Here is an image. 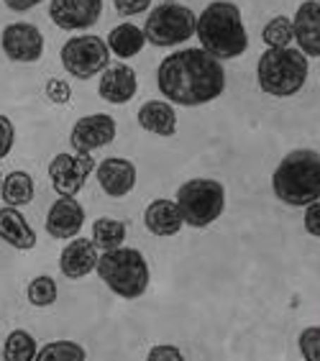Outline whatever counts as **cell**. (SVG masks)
<instances>
[{
    "label": "cell",
    "instance_id": "obj_5",
    "mask_svg": "<svg viewBox=\"0 0 320 361\" xmlns=\"http://www.w3.org/2000/svg\"><path fill=\"white\" fill-rule=\"evenodd\" d=\"M95 271L108 285V290H113L118 298L125 300L141 298L149 290V279H152L149 262L144 259V254L139 249H125V246L105 251L98 259Z\"/></svg>",
    "mask_w": 320,
    "mask_h": 361
},
{
    "label": "cell",
    "instance_id": "obj_13",
    "mask_svg": "<svg viewBox=\"0 0 320 361\" xmlns=\"http://www.w3.org/2000/svg\"><path fill=\"white\" fill-rule=\"evenodd\" d=\"M85 226V208L75 197L59 195L47 216V233L51 238H75Z\"/></svg>",
    "mask_w": 320,
    "mask_h": 361
},
{
    "label": "cell",
    "instance_id": "obj_35",
    "mask_svg": "<svg viewBox=\"0 0 320 361\" xmlns=\"http://www.w3.org/2000/svg\"><path fill=\"white\" fill-rule=\"evenodd\" d=\"M161 3H174V0H161Z\"/></svg>",
    "mask_w": 320,
    "mask_h": 361
},
{
    "label": "cell",
    "instance_id": "obj_6",
    "mask_svg": "<svg viewBox=\"0 0 320 361\" xmlns=\"http://www.w3.org/2000/svg\"><path fill=\"white\" fill-rule=\"evenodd\" d=\"M177 205L182 210V218L192 228H208L216 223L226 210V188L218 180L195 177L180 185L177 190Z\"/></svg>",
    "mask_w": 320,
    "mask_h": 361
},
{
    "label": "cell",
    "instance_id": "obj_18",
    "mask_svg": "<svg viewBox=\"0 0 320 361\" xmlns=\"http://www.w3.org/2000/svg\"><path fill=\"white\" fill-rule=\"evenodd\" d=\"M144 223L147 228L152 231L154 236H177L185 226V218H182V210L177 205V200H167V197H159L154 200L152 205L144 213Z\"/></svg>",
    "mask_w": 320,
    "mask_h": 361
},
{
    "label": "cell",
    "instance_id": "obj_19",
    "mask_svg": "<svg viewBox=\"0 0 320 361\" xmlns=\"http://www.w3.org/2000/svg\"><path fill=\"white\" fill-rule=\"evenodd\" d=\"M0 241L13 246L18 251H31L36 246V233L28 226L26 216L13 205L0 208Z\"/></svg>",
    "mask_w": 320,
    "mask_h": 361
},
{
    "label": "cell",
    "instance_id": "obj_24",
    "mask_svg": "<svg viewBox=\"0 0 320 361\" xmlns=\"http://www.w3.org/2000/svg\"><path fill=\"white\" fill-rule=\"evenodd\" d=\"M36 338L28 331L18 328V331H11L3 343V359L6 361H34L36 359Z\"/></svg>",
    "mask_w": 320,
    "mask_h": 361
},
{
    "label": "cell",
    "instance_id": "obj_12",
    "mask_svg": "<svg viewBox=\"0 0 320 361\" xmlns=\"http://www.w3.org/2000/svg\"><path fill=\"white\" fill-rule=\"evenodd\" d=\"M103 0H51L49 18L64 31H82L100 21Z\"/></svg>",
    "mask_w": 320,
    "mask_h": 361
},
{
    "label": "cell",
    "instance_id": "obj_36",
    "mask_svg": "<svg viewBox=\"0 0 320 361\" xmlns=\"http://www.w3.org/2000/svg\"><path fill=\"white\" fill-rule=\"evenodd\" d=\"M0 185H3V177H0Z\"/></svg>",
    "mask_w": 320,
    "mask_h": 361
},
{
    "label": "cell",
    "instance_id": "obj_26",
    "mask_svg": "<svg viewBox=\"0 0 320 361\" xmlns=\"http://www.w3.org/2000/svg\"><path fill=\"white\" fill-rule=\"evenodd\" d=\"M261 39H264V44H269V49L290 47V44L295 42L293 18H287V16H274V18L264 26V31H261Z\"/></svg>",
    "mask_w": 320,
    "mask_h": 361
},
{
    "label": "cell",
    "instance_id": "obj_29",
    "mask_svg": "<svg viewBox=\"0 0 320 361\" xmlns=\"http://www.w3.org/2000/svg\"><path fill=\"white\" fill-rule=\"evenodd\" d=\"M44 92H47V97H49V103H54V105H67L70 103V97H72L70 82H64V80H59V77L47 80Z\"/></svg>",
    "mask_w": 320,
    "mask_h": 361
},
{
    "label": "cell",
    "instance_id": "obj_4",
    "mask_svg": "<svg viewBox=\"0 0 320 361\" xmlns=\"http://www.w3.org/2000/svg\"><path fill=\"white\" fill-rule=\"evenodd\" d=\"M307 75H310V64H307V56L300 49L293 47L266 49L264 54L259 56L257 80H259V87L266 95H274V97L297 95L305 87Z\"/></svg>",
    "mask_w": 320,
    "mask_h": 361
},
{
    "label": "cell",
    "instance_id": "obj_17",
    "mask_svg": "<svg viewBox=\"0 0 320 361\" xmlns=\"http://www.w3.org/2000/svg\"><path fill=\"white\" fill-rule=\"evenodd\" d=\"M139 90V80H136V72L128 67V64H116V67H108L100 77L98 92L103 100L113 105H123L128 100H133Z\"/></svg>",
    "mask_w": 320,
    "mask_h": 361
},
{
    "label": "cell",
    "instance_id": "obj_3",
    "mask_svg": "<svg viewBox=\"0 0 320 361\" xmlns=\"http://www.w3.org/2000/svg\"><path fill=\"white\" fill-rule=\"evenodd\" d=\"M271 190L279 202L293 208L320 200V154L313 149L290 152L271 174Z\"/></svg>",
    "mask_w": 320,
    "mask_h": 361
},
{
    "label": "cell",
    "instance_id": "obj_37",
    "mask_svg": "<svg viewBox=\"0 0 320 361\" xmlns=\"http://www.w3.org/2000/svg\"><path fill=\"white\" fill-rule=\"evenodd\" d=\"M318 3H320V0H318Z\"/></svg>",
    "mask_w": 320,
    "mask_h": 361
},
{
    "label": "cell",
    "instance_id": "obj_31",
    "mask_svg": "<svg viewBox=\"0 0 320 361\" xmlns=\"http://www.w3.org/2000/svg\"><path fill=\"white\" fill-rule=\"evenodd\" d=\"M302 223H305V231L310 236L320 238V200L305 205V218H302Z\"/></svg>",
    "mask_w": 320,
    "mask_h": 361
},
{
    "label": "cell",
    "instance_id": "obj_23",
    "mask_svg": "<svg viewBox=\"0 0 320 361\" xmlns=\"http://www.w3.org/2000/svg\"><path fill=\"white\" fill-rule=\"evenodd\" d=\"M125 233H128L125 223L116 221V218H98V221L92 223V243L98 249H118V246H123Z\"/></svg>",
    "mask_w": 320,
    "mask_h": 361
},
{
    "label": "cell",
    "instance_id": "obj_32",
    "mask_svg": "<svg viewBox=\"0 0 320 361\" xmlns=\"http://www.w3.org/2000/svg\"><path fill=\"white\" fill-rule=\"evenodd\" d=\"M113 3H116V11H118V16H123V18L144 13V11L152 6V0H113Z\"/></svg>",
    "mask_w": 320,
    "mask_h": 361
},
{
    "label": "cell",
    "instance_id": "obj_15",
    "mask_svg": "<svg viewBox=\"0 0 320 361\" xmlns=\"http://www.w3.org/2000/svg\"><path fill=\"white\" fill-rule=\"evenodd\" d=\"M98 246L92 238H72L67 249H62L59 257V269L67 279H82L98 267Z\"/></svg>",
    "mask_w": 320,
    "mask_h": 361
},
{
    "label": "cell",
    "instance_id": "obj_14",
    "mask_svg": "<svg viewBox=\"0 0 320 361\" xmlns=\"http://www.w3.org/2000/svg\"><path fill=\"white\" fill-rule=\"evenodd\" d=\"M95 177L108 197H125L136 185V167L128 159L108 157L100 164H95Z\"/></svg>",
    "mask_w": 320,
    "mask_h": 361
},
{
    "label": "cell",
    "instance_id": "obj_11",
    "mask_svg": "<svg viewBox=\"0 0 320 361\" xmlns=\"http://www.w3.org/2000/svg\"><path fill=\"white\" fill-rule=\"evenodd\" d=\"M116 139V121L108 113H92L75 123L70 133V144L77 154H92Z\"/></svg>",
    "mask_w": 320,
    "mask_h": 361
},
{
    "label": "cell",
    "instance_id": "obj_22",
    "mask_svg": "<svg viewBox=\"0 0 320 361\" xmlns=\"http://www.w3.org/2000/svg\"><path fill=\"white\" fill-rule=\"evenodd\" d=\"M0 195H3V202L6 205H13V208H23L34 200V177L28 172H11L3 177V185H0Z\"/></svg>",
    "mask_w": 320,
    "mask_h": 361
},
{
    "label": "cell",
    "instance_id": "obj_27",
    "mask_svg": "<svg viewBox=\"0 0 320 361\" xmlns=\"http://www.w3.org/2000/svg\"><path fill=\"white\" fill-rule=\"evenodd\" d=\"M26 298L34 307H49V305H54L56 298H59V287H56V282L51 277L42 274V277H36L28 282Z\"/></svg>",
    "mask_w": 320,
    "mask_h": 361
},
{
    "label": "cell",
    "instance_id": "obj_21",
    "mask_svg": "<svg viewBox=\"0 0 320 361\" xmlns=\"http://www.w3.org/2000/svg\"><path fill=\"white\" fill-rule=\"evenodd\" d=\"M105 44L111 49V54L121 56V59H131V56H136L144 49L147 34H144V28L133 26V23H121V26H116L108 34Z\"/></svg>",
    "mask_w": 320,
    "mask_h": 361
},
{
    "label": "cell",
    "instance_id": "obj_28",
    "mask_svg": "<svg viewBox=\"0 0 320 361\" xmlns=\"http://www.w3.org/2000/svg\"><path fill=\"white\" fill-rule=\"evenodd\" d=\"M300 354L307 361H320V326H310L300 334Z\"/></svg>",
    "mask_w": 320,
    "mask_h": 361
},
{
    "label": "cell",
    "instance_id": "obj_9",
    "mask_svg": "<svg viewBox=\"0 0 320 361\" xmlns=\"http://www.w3.org/2000/svg\"><path fill=\"white\" fill-rule=\"evenodd\" d=\"M95 172L92 154H56L49 164V180L56 195L75 197L87 185L90 174Z\"/></svg>",
    "mask_w": 320,
    "mask_h": 361
},
{
    "label": "cell",
    "instance_id": "obj_30",
    "mask_svg": "<svg viewBox=\"0 0 320 361\" xmlns=\"http://www.w3.org/2000/svg\"><path fill=\"white\" fill-rule=\"evenodd\" d=\"M16 141V128L8 116H0V159H6Z\"/></svg>",
    "mask_w": 320,
    "mask_h": 361
},
{
    "label": "cell",
    "instance_id": "obj_10",
    "mask_svg": "<svg viewBox=\"0 0 320 361\" xmlns=\"http://www.w3.org/2000/svg\"><path fill=\"white\" fill-rule=\"evenodd\" d=\"M0 47L11 62L34 64L44 54V36L34 23H8L0 34Z\"/></svg>",
    "mask_w": 320,
    "mask_h": 361
},
{
    "label": "cell",
    "instance_id": "obj_20",
    "mask_svg": "<svg viewBox=\"0 0 320 361\" xmlns=\"http://www.w3.org/2000/svg\"><path fill=\"white\" fill-rule=\"evenodd\" d=\"M139 126L144 131L169 139L177 133V113L164 100H147L139 108Z\"/></svg>",
    "mask_w": 320,
    "mask_h": 361
},
{
    "label": "cell",
    "instance_id": "obj_33",
    "mask_svg": "<svg viewBox=\"0 0 320 361\" xmlns=\"http://www.w3.org/2000/svg\"><path fill=\"white\" fill-rule=\"evenodd\" d=\"M149 361H161V359H172V361H182V351L177 346H154L147 356Z\"/></svg>",
    "mask_w": 320,
    "mask_h": 361
},
{
    "label": "cell",
    "instance_id": "obj_25",
    "mask_svg": "<svg viewBox=\"0 0 320 361\" xmlns=\"http://www.w3.org/2000/svg\"><path fill=\"white\" fill-rule=\"evenodd\" d=\"M87 351L72 341H54L36 351V361H85Z\"/></svg>",
    "mask_w": 320,
    "mask_h": 361
},
{
    "label": "cell",
    "instance_id": "obj_2",
    "mask_svg": "<svg viewBox=\"0 0 320 361\" xmlns=\"http://www.w3.org/2000/svg\"><path fill=\"white\" fill-rule=\"evenodd\" d=\"M195 34L202 49L216 59H236L249 49V34L241 18V8L228 0H213L197 16Z\"/></svg>",
    "mask_w": 320,
    "mask_h": 361
},
{
    "label": "cell",
    "instance_id": "obj_34",
    "mask_svg": "<svg viewBox=\"0 0 320 361\" xmlns=\"http://www.w3.org/2000/svg\"><path fill=\"white\" fill-rule=\"evenodd\" d=\"M11 11H16V13H26V11H31V8H36L42 0H3Z\"/></svg>",
    "mask_w": 320,
    "mask_h": 361
},
{
    "label": "cell",
    "instance_id": "obj_8",
    "mask_svg": "<svg viewBox=\"0 0 320 361\" xmlns=\"http://www.w3.org/2000/svg\"><path fill=\"white\" fill-rule=\"evenodd\" d=\"M59 56H62V67L72 77H77V80H90V77L108 70L111 49H108V44L100 36L85 34V36H72L70 42H64Z\"/></svg>",
    "mask_w": 320,
    "mask_h": 361
},
{
    "label": "cell",
    "instance_id": "obj_1",
    "mask_svg": "<svg viewBox=\"0 0 320 361\" xmlns=\"http://www.w3.org/2000/svg\"><path fill=\"white\" fill-rule=\"evenodd\" d=\"M156 87L172 103L197 108L223 95L226 67L205 49H182L159 64Z\"/></svg>",
    "mask_w": 320,
    "mask_h": 361
},
{
    "label": "cell",
    "instance_id": "obj_7",
    "mask_svg": "<svg viewBox=\"0 0 320 361\" xmlns=\"http://www.w3.org/2000/svg\"><path fill=\"white\" fill-rule=\"evenodd\" d=\"M197 16L180 3H161L149 13L144 34L154 47H177L195 34Z\"/></svg>",
    "mask_w": 320,
    "mask_h": 361
},
{
    "label": "cell",
    "instance_id": "obj_16",
    "mask_svg": "<svg viewBox=\"0 0 320 361\" xmlns=\"http://www.w3.org/2000/svg\"><path fill=\"white\" fill-rule=\"evenodd\" d=\"M295 42L305 56H320V3L305 0L293 18Z\"/></svg>",
    "mask_w": 320,
    "mask_h": 361
}]
</instances>
